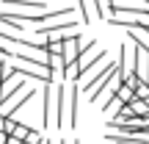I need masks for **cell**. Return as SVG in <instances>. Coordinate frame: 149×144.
<instances>
[{
  "instance_id": "cell-4",
  "label": "cell",
  "mask_w": 149,
  "mask_h": 144,
  "mask_svg": "<svg viewBox=\"0 0 149 144\" xmlns=\"http://www.w3.org/2000/svg\"><path fill=\"white\" fill-rule=\"evenodd\" d=\"M25 83H28V80H22L19 75H14V78H8V80H0V108H3V105H6V103H8V100H11V97H14Z\"/></svg>"
},
{
  "instance_id": "cell-11",
  "label": "cell",
  "mask_w": 149,
  "mask_h": 144,
  "mask_svg": "<svg viewBox=\"0 0 149 144\" xmlns=\"http://www.w3.org/2000/svg\"><path fill=\"white\" fill-rule=\"evenodd\" d=\"M33 133V128L31 125H22V122H14V130H11L8 136H14V139H19V141H25L28 136Z\"/></svg>"
},
{
  "instance_id": "cell-12",
  "label": "cell",
  "mask_w": 149,
  "mask_h": 144,
  "mask_svg": "<svg viewBox=\"0 0 149 144\" xmlns=\"http://www.w3.org/2000/svg\"><path fill=\"white\" fill-rule=\"evenodd\" d=\"M94 8H97V20H105L108 8H111V0H94Z\"/></svg>"
},
{
  "instance_id": "cell-8",
  "label": "cell",
  "mask_w": 149,
  "mask_h": 144,
  "mask_svg": "<svg viewBox=\"0 0 149 144\" xmlns=\"http://www.w3.org/2000/svg\"><path fill=\"white\" fill-rule=\"evenodd\" d=\"M77 8H80V14H83V22H86V25H88V22H94V17H97L94 0H77Z\"/></svg>"
},
{
  "instance_id": "cell-5",
  "label": "cell",
  "mask_w": 149,
  "mask_h": 144,
  "mask_svg": "<svg viewBox=\"0 0 149 144\" xmlns=\"http://www.w3.org/2000/svg\"><path fill=\"white\" fill-rule=\"evenodd\" d=\"M42 128H50L53 125V83H44L42 89Z\"/></svg>"
},
{
  "instance_id": "cell-14",
  "label": "cell",
  "mask_w": 149,
  "mask_h": 144,
  "mask_svg": "<svg viewBox=\"0 0 149 144\" xmlns=\"http://www.w3.org/2000/svg\"><path fill=\"white\" fill-rule=\"evenodd\" d=\"M6 144H22L19 139H14V136H8V139H6Z\"/></svg>"
},
{
  "instance_id": "cell-9",
  "label": "cell",
  "mask_w": 149,
  "mask_h": 144,
  "mask_svg": "<svg viewBox=\"0 0 149 144\" xmlns=\"http://www.w3.org/2000/svg\"><path fill=\"white\" fill-rule=\"evenodd\" d=\"M130 42H135L144 50H149V33L144 31V28H130Z\"/></svg>"
},
{
  "instance_id": "cell-1",
  "label": "cell",
  "mask_w": 149,
  "mask_h": 144,
  "mask_svg": "<svg viewBox=\"0 0 149 144\" xmlns=\"http://www.w3.org/2000/svg\"><path fill=\"white\" fill-rule=\"evenodd\" d=\"M33 97H36V86L25 83V86H22V89H19V91H17V94H14V97H11V100L3 105V114H0V117H8V119H14L17 114L22 111V105H25V103H31Z\"/></svg>"
},
{
  "instance_id": "cell-7",
  "label": "cell",
  "mask_w": 149,
  "mask_h": 144,
  "mask_svg": "<svg viewBox=\"0 0 149 144\" xmlns=\"http://www.w3.org/2000/svg\"><path fill=\"white\" fill-rule=\"evenodd\" d=\"M105 141L108 144H149L146 136H122V133H113V130L105 136Z\"/></svg>"
},
{
  "instance_id": "cell-2",
  "label": "cell",
  "mask_w": 149,
  "mask_h": 144,
  "mask_svg": "<svg viewBox=\"0 0 149 144\" xmlns=\"http://www.w3.org/2000/svg\"><path fill=\"white\" fill-rule=\"evenodd\" d=\"M135 67V44H127L124 42L122 47H119V61H116V75L119 80H124L130 72H133Z\"/></svg>"
},
{
  "instance_id": "cell-13",
  "label": "cell",
  "mask_w": 149,
  "mask_h": 144,
  "mask_svg": "<svg viewBox=\"0 0 149 144\" xmlns=\"http://www.w3.org/2000/svg\"><path fill=\"white\" fill-rule=\"evenodd\" d=\"M133 94H135V97H138V100H146V97H149V86H146V83H141V86H138V89H135V91H133Z\"/></svg>"
},
{
  "instance_id": "cell-6",
  "label": "cell",
  "mask_w": 149,
  "mask_h": 144,
  "mask_svg": "<svg viewBox=\"0 0 149 144\" xmlns=\"http://www.w3.org/2000/svg\"><path fill=\"white\" fill-rule=\"evenodd\" d=\"M3 6H17L19 11H33V14L50 11V6L44 3V0H3Z\"/></svg>"
},
{
  "instance_id": "cell-15",
  "label": "cell",
  "mask_w": 149,
  "mask_h": 144,
  "mask_svg": "<svg viewBox=\"0 0 149 144\" xmlns=\"http://www.w3.org/2000/svg\"><path fill=\"white\" fill-rule=\"evenodd\" d=\"M22 144H33V141H22Z\"/></svg>"
},
{
  "instance_id": "cell-3",
  "label": "cell",
  "mask_w": 149,
  "mask_h": 144,
  "mask_svg": "<svg viewBox=\"0 0 149 144\" xmlns=\"http://www.w3.org/2000/svg\"><path fill=\"white\" fill-rule=\"evenodd\" d=\"M80 50H83V39H80V33H72L69 39H64V50H61V61H64V67H72L74 61H77Z\"/></svg>"
},
{
  "instance_id": "cell-10",
  "label": "cell",
  "mask_w": 149,
  "mask_h": 144,
  "mask_svg": "<svg viewBox=\"0 0 149 144\" xmlns=\"http://www.w3.org/2000/svg\"><path fill=\"white\" fill-rule=\"evenodd\" d=\"M127 105H130V111L135 114V119H141V117H146V114H149V105H146V100H138L135 94H133V100H130Z\"/></svg>"
}]
</instances>
